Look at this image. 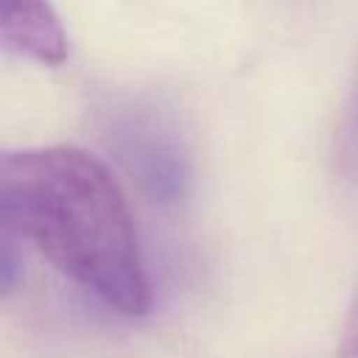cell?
Instances as JSON below:
<instances>
[{"label":"cell","instance_id":"obj_1","mask_svg":"<svg viewBox=\"0 0 358 358\" xmlns=\"http://www.w3.org/2000/svg\"><path fill=\"white\" fill-rule=\"evenodd\" d=\"M3 232L34 243L67 280L123 316L151 308L140 238L109 168L73 145L25 148L0 165Z\"/></svg>","mask_w":358,"mask_h":358},{"label":"cell","instance_id":"obj_2","mask_svg":"<svg viewBox=\"0 0 358 358\" xmlns=\"http://www.w3.org/2000/svg\"><path fill=\"white\" fill-rule=\"evenodd\" d=\"M101 131L120 168L159 207L182 204L193 165L173 120L143 98H117L101 112Z\"/></svg>","mask_w":358,"mask_h":358},{"label":"cell","instance_id":"obj_3","mask_svg":"<svg viewBox=\"0 0 358 358\" xmlns=\"http://www.w3.org/2000/svg\"><path fill=\"white\" fill-rule=\"evenodd\" d=\"M0 28L8 53L56 67L67 59L64 28L48 0H0Z\"/></svg>","mask_w":358,"mask_h":358},{"label":"cell","instance_id":"obj_4","mask_svg":"<svg viewBox=\"0 0 358 358\" xmlns=\"http://www.w3.org/2000/svg\"><path fill=\"white\" fill-rule=\"evenodd\" d=\"M333 157H336L338 173L358 187V70L352 76L347 101L341 106V117L333 140Z\"/></svg>","mask_w":358,"mask_h":358},{"label":"cell","instance_id":"obj_5","mask_svg":"<svg viewBox=\"0 0 358 358\" xmlns=\"http://www.w3.org/2000/svg\"><path fill=\"white\" fill-rule=\"evenodd\" d=\"M338 358H358V291L352 296V305L347 310L341 338H338Z\"/></svg>","mask_w":358,"mask_h":358}]
</instances>
